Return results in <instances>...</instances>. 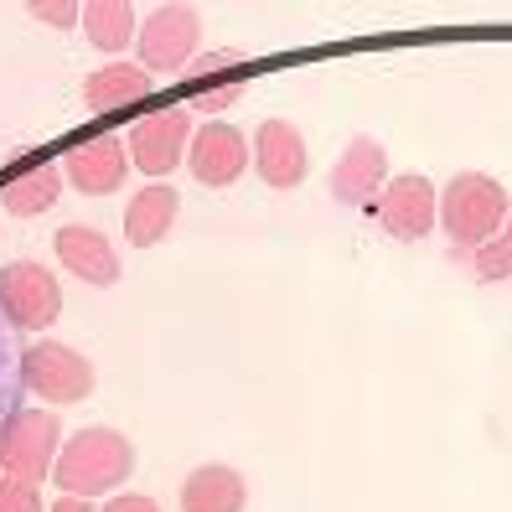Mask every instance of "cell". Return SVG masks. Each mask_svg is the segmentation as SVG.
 I'll return each mask as SVG.
<instances>
[{"label": "cell", "mask_w": 512, "mask_h": 512, "mask_svg": "<svg viewBox=\"0 0 512 512\" xmlns=\"http://www.w3.org/2000/svg\"><path fill=\"white\" fill-rule=\"evenodd\" d=\"M57 487H63V497H99V492H114L125 487L130 471H135V445L109 430V425H88L78 435L63 440V450H57Z\"/></svg>", "instance_id": "obj_1"}, {"label": "cell", "mask_w": 512, "mask_h": 512, "mask_svg": "<svg viewBox=\"0 0 512 512\" xmlns=\"http://www.w3.org/2000/svg\"><path fill=\"white\" fill-rule=\"evenodd\" d=\"M507 213H512V197L487 171H461V176H450L445 192H440V228H445L450 244L471 249V254L507 223Z\"/></svg>", "instance_id": "obj_2"}, {"label": "cell", "mask_w": 512, "mask_h": 512, "mask_svg": "<svg viewBox=\"0 0 512 512\" xmlns=\"http://www.w3.org/2000/svg\"><path fill=\"white\" fill-rule=\"evenodd\" d=\"M57 445H63V425L52 409H16L0 425V476L42 487L57 466Z\"/></svg>", "instance_id": "obj_3"}, {"label": "cell", "mask_w": 512, "mask_h": 512, "mask_svg": "<svg viewBox=\"0 0 512 512\" xmlns=\"http://www.w3.org/2000/svg\"><path fill=\"white\" fill-rule=\"evenodd\" d=\"M63 316V285L42 259H11L0 269V321L11 331H47Z\"/></svg>", "instance_id": "obj_4"}, {"label": "cell", "mask_w": 512, "mask_h": 512, "mask_svg": "<svg viewBox=\"0 0 512 512\" xmlns=\"http://www.w3.org/2000/svg\"><path fill=\"white\" fill-rule=\"evenodd\" d=\"M21 383L42 404H83L94 394V363L78 347L32 342V347H21Z\"/></svg>", "instance_id": "obj_5"}, {"label": "cell", "mask_w": 512, "mask_h": 512, "mask_svg": "<svg viewBox=\"0 0 512 512\" xmlns=\"http://www.w3.org/2000/svg\"><path fill=\"white\" fill-rule=\"evenodd\" d=\"M140 68L145 73H166L176 78L182 68L197 63V47H202V16L192 6H156L145 11L140 21Z\"/></svg>", "instance_id": "obj_6"}, {"label": "cell", "mask_w": 512, "mask_h": 512, "mask_svg": "<svg viewBox=\"0 0 512 512\" xmlns=\"http://www.w3.org/2000/svg\"><path fill=\"white\" fill-rule=\"evenodd\" d=\"M373 213H378L388 238L419 244V238H430V228L440 223V187L419 171H399V176H388V187L378 192Z\"/></svg>", "instance_id": "obj_7"}, {"label": "cell", "mask_w": 512, "mask_h": 512, "mask_svg": "<svg viewBox=\"0 0 512 512\" xmlns=\"http://www.w3.org/2000/svg\"><path fill=\"white\" fill-rule=\"evenodd\" d=\"M192 135H197L192 109H182V104L145 114V119H135L130 135H125V145H130V166H140L145 176H166V171L182 166V156L192 150Z\"/></svg>", "instance_id": "obj_8"}, {"label": "cell", "mask_w": 512, "mask_h": 512, "mask_svg": "<svg viewBox=\"0 0 512 512\" xmlns=\"http://www.w3.org/2000/svg\"><path fill=\"white\" fill-rule=\"evenodd\" d=\"M254 166V145L238 125H223V119H207L192 135V150H187V171L197 176L202 187H233L238 176Z\"/></svg>", "instance_id": "obj_9"}, {"label": "cell", "mask_w": 512, "mask_h": 512, "mask_svg": "<svg viewBox=\"0 0 512 512\" xmlns=\"http://www.w3.org/2000/svg\"><path fill=\"white\" fill-rule=\"evenodd\" d=\"M63 176L83 197H109V192L125 187V176H130V145L119 135H88V140L68 145Z\"/></svg>", "instance_id": "obj_10"}, {"label": "cell", "mask_w": 512, "mask_h": 512, "mask_svg": "<svg viewBox=\"0 0 512 512\" xmlns=\"http://www.w3.org/2000/svg\"><path fill=\"white\" fill-rule=\"evenodd\" d=\"M254 171L264 187L275 192H295L311 171V150H306V135H300L290 119H264L254 130Z\"/></svg>", "instance_id": "obj_11"}, {"label": "cell", "mask_w": 512, "mask_h": 512, "mask_svg": "<svg viewBox=\"0 0 512 512\" xmlns=\"http://www.w3.org/2000/svg\"><path fill=\"white\" fill-rule=\"evenodd\" d=\"M326 187H331V197H337L342 207L378 202V192L388 187V150L373 135H352L347 150L337 156V166H331Z\"/></svg>", "instance_id": "obj_12"}, {"label": "cell", "mask_w": 512, "mask_h": 512, "mask_svg": "<svg viewBox=\"0 0 512 512\" xmlns=\"http://www.w3.org/2000/svg\"><path fill=\"white\" fill-rule=\"evenodd\" d=\"M52 244H57V264H63L68 275H78L83 285H99V290L119 285V254H114V244H109L99 228L63 223Z\"/></svg>", "instance_id": "obj_13"}, {"label": "cell", "mask_w": 512, "mask_h": 512, "mask_svg": "<svg viewBox=\"0 0 512 512\" xmlns=\"http://www.w3.org/2000/svg\"><path fill=\"white\" fill-rule=\"evenodd\" d=\"M176 213H182V197H176L166 182H150L125 202V238L135 249H156L161 238H171Z\"/></svg>", "instance_id": "obj_14"}, {"label": "cell", "mask_w": 512, "mask_h": 512, "mask_svg": "<svg viewBox=\"0 0 512 512\" xmlns=\"http://www.w3.org/2000/svg\"><path fill=\"white\" fill-rule=\"evenodd\" d=\"M249 507V481L223 461H207L182 481V512H244Z\"/></svg>", "instance_id": "obj_15"}, {"label": "cell", "mask_w": 512, "mask_h": 512, "mask_svg": "<svg viewBox=\"0 0 512 512\" xmlns=\"http://www.w3.org/2000/svg\"><path fill=\"white\" fill-rule=\"evenodd\" d=\"M156 78H150L140 63H104L83 78V104L94 114H109V109H130V104H145Z\"/></svg>", "instance_id": "obj_16"}, {"label": "cell", "mask_w": 512, "mask_h": 512, "mask_svg": "<svg viewBox=\"0 0 512 512\" xmlns=\"http://www.w3.org/2000/svg\"><path fill=\"white\" fill-rule=\"evenodd\" d=\"M63 166H52V161H42V166H32V171H21V176H11L6 187H0V207H6L11 218H42V213H52V202L63 197Z\"/></svg>", "instance_id": "obj_17"}, {"label": "cell", "mask_w": 512, "mask_h": 512, "mask_svg": "<svg viewBox=\"0 0 512 512\" xmlns=\"http://www.w3.org/2000/svg\"><path fill=\"white\" fill-rule=\"evenodd\" d=\"M83 37L94 52H125L140 37V16L130 0H88L83 6Z\"/></svg>", "instance_id": "obj_18"}, {"label": "cell", "mask_w": 512, "mask_h": 512, "mask_svg": "<svg viewBox=\"0 0 512 512\" xmlns=\"http://www.w3.org/2000/svg\"><path fill=\"white\" fill-rule=\"evenodd\" d=\"M21 394H26V383H21V352H16V331L0 321V425L21 409Z\"/></svg>", "instance_id": "obj_19"}, {"label": "cell", "mask_w": 512, "mask_h": 512, "mask_svg": "<svg viewBox=\"0 0 512 512\" xmlns=\"http://www.w3.org/2000/svg\"><path fill=\"white\" fill-rule=\"evenodd\" d=\"M471 264H476V275L487 280V285H497V280H512V213H507V223L481 244L476 254H471Z\"/></svg>", "instance_id": "obj_20"}, {"label": "cell", "mask_w": 512, "mask_h": 512, "mask_svg": "<svg viewBox=\"0 0 512 512\" xmlns=\"http://www.w3.org/2000/svg\"><path fill=\"white\" fill-rule=\"evenodd\" d=\"M249 94V83L244 78H218V83H202L197 94H192V114H228L238 99Z\"/></svg>", "instance_id": "obj_21"}, {"label": "cell", "mask_w": 512, "mask_h": 512, "mask_svg": "<svg viewBox=\"0 0 512 512\" xmlns=\"http://www.w3.org/2000/svg\"><path fill=\"white\" fill-rule=\"evenodd\" d=\"M32 11L42 26H52V32H73V26H83V6H73V0H32Z\"/></svg>", "instance_id": "obj_22"}, {"label": "cell", "mask_w": 512, "mask_h": 512, "mask_svg": "<svg viewBox=\"0 0 512 512\" xmlns=\"http://www.w3.org/2000/svg\"><path fill=\"white\" fill-rule=\"evenodd\" d=\"M0 512H47V507H42V492L32 481L0 476Z\"/></svg>", "instance_id": "obj_23"}, {"label": "cell", "mask_w": 512, "mask_h": 512, "mask_svg": "<svg viewBox=\"0 0 512 512\" xmlns=\"http://www.w3.org/2000/svg\"><path fill=\"white\" fill-rule=\"evenodd\" d=\"M238 63H244V52H202L197 57V63L187 68V78H213V73H223V68H238Z\"/></svg>", "instance_id": "obj_24"}, {"label": "cell", "mask_w": 512, "mask_h": 512, "mask_svg": "<svg viewBox=\"0 0 512 512\" xmlns=\"http://www.w3.org/2000/svg\"><path fill=\"white\" fill-rule=\"evenodd\" d=\"M99 512H161V502H156V497H140V492H119V497H109Z\"/></svg>", "instance_id": "obj_25"}, {"label": "cell", "mask_w": 512, "mask_h": 512, "mask_svg": "<svg viewBox=\"0 0 512 512\" xmlns=\"http://www.w3.org/2000/svg\"><path fill=\"white\" fill-rule=\"evenodd\" d=\"M47 512H94V507H88L83 497H57V502H52Z\"/></svg>", "instance_id": "obj_26"}]
</instances>
